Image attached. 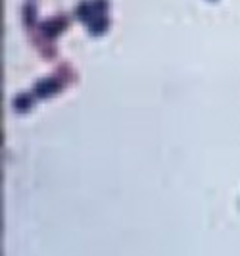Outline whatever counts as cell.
Here are the masks:
<instances>
[{"label": "cell", "mask_w": 240, "mask_h": 256, "mask_svg": "<svg viewBox=\"0 0 240 256\" xmlns=\"http://www.w3.org/2000/svg\"><path fill=\"white\" fill-rule=\"evenodd\" d=\"M35 45H37V48H39V52L43 54L44 60H54L56 58V47L52 45V41H48V39H44L43 35L39 33V41L35 39Z\"/></svg>", "instance_id": "277c9868"}, {"label": "cell", "mask_w": 240, "mask_h": 256, "mask_svg": "<svg viewBox=\"0 0 240 256\" xmlns=\"http://www.w3.org/2000/svg\"><path fill=\"white\" fill-rule=\"evenodd\" d=\"M92 14H94V10H92V2H88V0L79 2L77 8H75V18H79L83 24H85V22L88 24V22L92 20Z\"/></svg>", "instance_id": "8992f818"}, {"label": "cell", "mask_w": 240, "mask_h": 256, "mask_svg": "<svg viewBox=\"0 0 240 256\" xmlns=\"http://www.w3.org/2000/svg\"><path fill=\"white\" fill-rule=\"evenodd\" d=\"M108 8V0H92V10L94 14H104Z\"/></svg>", "instance_id": "9c48e42d"}, {"label": "cell", "mask_w": 240, "mask_h": 256, "mask_svg": "<svg viewBox=\"0 0 240 256\" xmlns=\"http://www.w3.org/2000/svg\"><path fill=\"white\" fill-rule=\"evenodd\" d=\"M64 87H66V85H64L56 75H52V77H46V79H41V81L35 83L33 96L39 98V100H43V98H48V96H52V94L60 93Z\"/></svg>", "instance_id": "7a4b0ae2"}, {"label": "cell", "mask_w": 240, "mask_h": 256, "mask_svg": "<svg viewBox=\"0 0 240 256\" xmlns=\"http://www.w3.org/2000/svg\"><path fill=\"white\" fill-rule=\"evenodd\" d=\"M69 25V18L64 16V14H60V16H56V18H50V20H44L43 24L39 25V33L43 35L44 39H48V41H54L60 33H64L66 31V27Z\"/></svg>", "instance_id": "6da1fadb"}, {"label": "cell", "mask_w": 240, "mask_h": 256, "mask_svg": "<svg viewBox=\"0 0 240 256\" xmlns=\"http://www.w3.org/2000/svg\"><path fill=\"white\" fill-rule=\"evenodd\" d=\"M87 29L90 35H102L108 29V18L104 14H96L87 24Z\"/></svg>", "instance_id": "5b68a950"}, {"label": "cell", "mask_w": 240, "mask_h": 256, "mask_svg": "<svg viewBox=\"0 0 240 256\" xmlns=\"http://www.w3.org/2000/svg\"><path fill=\"white\" fill-rule=\"evenodd\" d=\"M54 75H56V77H58V79H60L64 85H69V83H73V81L77 79L75 71L71 70V66H69V64H60Z\"/></svg>", "instance_id": "52a82bcc"}, {"label": "cell", "mask_w": 240, "mask_h": 256, "mask_svg": "<svg viewBox=\"0 0 240 256\" xmlns=\"http://www.w3.org/2000/svg\"><path fill=\"white\" fill-rule=\"evenodd\" d=\"M22 14H23V22H25V25H27L29 29L37 24V8H35L33 2H27V4L23 6Z\"/></svg>", "instance_id": "ba28073f"}, {"label": "cell", "mask_w": 240, "mask_h": 256, "mask_svg": "<svg viewBox=\"0 0 240 256\" xmlns=\"http://www.w3.org/2000/svg\"><path fill=\"white\" fill-rule=\"evenodd\" d=\"M35 100H37V98L33 96V93H20L14 98L12 108H14L18 114H25V112H29V110L33 108V102H35Z\"/></svg>", "instance_id": "3957f363"}]
</instances>
